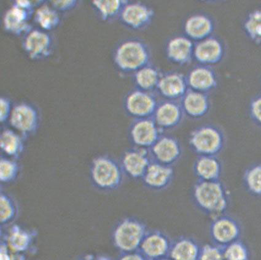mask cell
<instances>
[{
    "mask_svg": "<svg viewBox=\"0 0 261 260\" xmlns=\"http://www.w3.org/2000/svg\"><path fill=\"white\" fill-rule=\"evenodd\" d=\"M192 197L197 208L212 219L226 214L230 203L229 190L221 180H197L194 185Z\"/></svg>",
    "mask_w": 261,
    "mask_h": 260,
    "instance_id": "cell-1",
    "label": "cell"
},
{
    "mask_svg": "<svg viewBox=\"0 0 261 260\" xmlns=\"http://www.w3.org/2000/svg\"><path fill=\"white\" fill-rule=\"evenodd\" d=\"M148 232L146 224L142 220L134 217L125 218L113 229L112 235L113 246L120 253L139 251Z\"/></svg>",
    "mask_w": 261,
    "mask_h": 260,
    "instance_id": "cell-2",
    "label": "cell"
},
{
    "mask_svg": "<svg viewBox=\"0 0 261 260\" xmlns=\"http://www.w3.org/2000/svg\"><path fill=\"white\" fill-rule=\"evenodd\" d=\"M149 59L148 47L143 42L134 39L122 42L114 53L116 67L125 73H136L148 65Z\"/></svg>",
    "mask_w": 261,
    "mask_h": 260,
    "instance_id": "cell-3",
    "label": "cell"
},
{
    "mask_svg": "<svg viewBox=\"0 0 261 260\" xmlns=\"http://www.w3.org/2000/svg\"><path fill=\"white\" fill-rule=\"evenodd\" d=\"M91 178L93 184L98 190L112 192L122 184L124 171L121 165L113 158L100 156L92 161Z\"/></svg>",
    "mask_w": 261,
    "mask_h": 260,
    "instance_id": "cell-4",
    "label": "cell"
},
{
    "mask_svg": "<svg viewBox=\"0 0 261 260\" xmlns=\"http://www.w3.org/2000/svg\"><path fill=\"white\" fill-rule=\"evenodd\" d=\"M189 143L198 156H218L223 151L226 138L220 128L205 125L197 128L191 133Z\"/></svg>",
    "mask_w": 261,
    "mask_h": 260,
    "instance_id": "cell-5",
    "label": "cell"
},
{
    "mask_svg": "<svg viewBox=\"0 0 261 260\" xmlns=\"http://www.w3.org/2000/svg\"><path fill=\"white\" fill-rule=\"evenodd\" d=\"M38 236L37 230L17 224L1 230V239L14 253L25 260L29 255H34L37 252Z\"/></svg>",
    "mask_w": 261,
    "mask_h": 260,
    "instance_id": "cell-6",
    "label": "cell"
},
{
    "mask_svg": "<svg viewBox=\"0 0 261 260\" xmlns=\"http://www.w3.org/2000/svg\"><path fill=\"white\" fill-rule=\"evenodd\" d=\"M242 228L236 218L226 214L212 219L209 235L212 244L222 248L241 240Z\"/></svg>",
    "mask_w": 261,
    "mask_h": 260,
    "instance_id": "cell-7",
    "label": "cell"
},
{
    "mask_svg": "<svg viewBox=\"0 0 261 260\" xmlns=\"http://www.w3.org/2000/svg\"><path fill=\"white\" fill-rule=\"evenodd\" d=\"M9 122L24 139H27L34 135L40 128V113L32 104H17L13 107Z\"/></svg>",
    "mask_w": 261,
    "mask_h": 260,
    "instance_id": "cell-8",
    "label": "cell"
},
{
    "mask_svg": "<svg viewBox=\"0 0 261 260\" xmlns=\"http://www.w3.org/2000/svg\"><path fill=\"white\" fill-rule=\"evenodd\" d=\"M22 47L29 59L40 61L53 54L55 42L49 32L34 28L23 36Z\"/></svg>",
    "mask_w": 261,
    "mask_h": 260,
    "instance_id": "cell-9",
    "label": "cell"
},
{
    "mask_svg": "<svg viewBox=\"0 0 261 260\" xmlns=\"http://www.w3.org/2000/svg\"><path fill=\"white\" fill-rule=\"evenodd\" d=\"M158 106L154 96L139 89L129 93L124 100L126 112L136 119L151 118Z\"/></svg>",
    "mask_w": 261,
    "mask_h": 260,
    "instance_id": "cell-10",
    "label": "cell"
},
{
    "mask_svg": "<svg viewBox=\"0 0 261 260\" xmlns=\"http://www.w3.org/2000/svg\"><path fill=\"white\" fill-rule=\"evenodd\" d=\"M172 240L166 233L158 229L147 232L139 248V252L147 260H157L169 257Z\"/></svg>",
    "mask_w": 261,
    "mask_h": 260,
    "instance_id": "cell-11",
    "label": "cell"
},
{
    "mask_svg": "<svg viewBox=\"0 0 261 260\" xmlns=\"http://www.w3.org/2000/svg\"><path fill=\"white\" fill-rule=\"evenodd\" d=\"M163 131L153 119H136L130 128V139L137 148L150 149L160 138Z\"/></svg>",
    "mask_w": 261,
    "mask_h": 260,
    "instance_id": "cell-12",
    "label": "cell"
},
{
    "mask_svg": "<svg viewBox=\"0 0 261 260\" xmlns=\"http://www.w3.org/2000/svg\"><path fill=\"white\" fill-rule=\"evenodd\" d=\"M35 13L13 4L4 15L5 31L16 37H23L34 28L31 21Z\"/></svg>",
    "mask_w": 261,
    "mask_h": 260,
    "instance_id": "cell-13",
    "label": "cell"
},
{
    "mask_svg": "<svg viewBox=\"0 0 261 260\" xmlns=\"http://www.w3.org/2000/svg\"><path fill=\"white\" fill-rule=\"evenodd\" d=\"M148 149L136 148L123 155L121 166L126 175L132 179H142L152 162Z\"/></svg>",
    "mask_w": 261,
    "mask_h": 260,
    "instance_id": "cell-14",
    "label": "cell"
},
{
    "mask_svg": "<svg viewBox=\"0 0 261 260\" xmlns=\"http://www.w3.org/2000/svg\"><path fill=\"white\" fill-rule=\"evenodd\" d=\"M149 150L154 161L170 166L175 164L182 155L181 144L175 137L170 136H161Z\"/></svg>",
    "mask_w": 261,
    "mask_h": 260,
    "instance_id": "cell-15",
    "label": "cell"
},
{
    "mask_svg": "<svg viewBox=\"0 0 261 260\" xmlns=\"http://www.w3.org/2000/svg\"><path fill=\"white\" fill-rule=\"evenodd\" d=\"M154 11L141 3H128L122 9L119 18L129 28L142 30L146 27L154 17Z\"/></svg>",
    "mask_w": 261,
    "mask_h": 260,
    "instance_id": "cell-16",
    "label": "cell"
},
{
    "mask_svg": "<svg viewBox=\"0 0 261 260\" xmlns=\"http://www.w3.org/2000/svg\"><path fill=\"white\" fill-rule=\"evenodd\" d=\"M175 171L172 166L152 161L142 179L143 184L150 190L166 189L172 184Z\"/></svg>",
    "mask_w": 261,
    "mask_h": 260,
    "instance_id": "cell-17",
    "label": "cell"
},
{
    "mask_svg": "<svg viewBox=\"0 0 261 260\" xmlns=\"http://www.w3.org/2000/svg\"><path fill=\"white\" fill-rule=\"evenodd\" d=\"M184 111L181 106L174 101L158 104L153 119L162 130L172 129L181 123Z\"/></svg>",
    "mask_w": 261,
    "mask_h": 260,
    "instance_id": "cell-18",
    "label": "cell"
},
{
    "mask_svg": "<svg viewBox=\"0 0 261 260\" xmlns=\"http://www.w3.org/2000/svg\"><path fill=\"white\" fill-rule=\"evenodd\" d=\"M224 53L223 44L218 39L214 37H209L199 41L194 46V57L201 64H217L223 59Z\"/></svg>",
    "mask_w": 261,
    "mask_h": 260,
    "instance_id": "cell-19",
    "label": "cell"
},
{
    "mask_svg": "<svg viewBox=\"0 0 261 260\" xmlns=\"http://www.w3.org/2000/svg\"><path fill=\"white\" fill-rule=\"evenodd\" d=\"M193 169L198 181H220L223 173V165L217 156L202 155L196 158Z\"/></svg>",
    "mask_w": 261,
    "mask_h": 260,
    "instance_id": "cell-20",
    "label": "cell"
},
{
    "mask_svg": "<svg viewBox=\"0 0 261 260\" xmlns=\"http://www.w3.org/2000/svg\"><path fill=\"white\" fill-rule=\"evenodd\" d=\"M157 88L164 97L173 101L187 94L188 81L182 74L170 73L161 77Z\"/></svg>",
    "mask_w": 261,
    "mask_h": 260,
    "instance_id": "cell-21",
    "label": "cell"
},
{
    "mask_svg": "<svg viewBox=\"0 0 261 260\" xmlns=\"http://www.w3.org/2000/svg\"><path fill=\"white\" fill-rule=\"evenodd\" d=\"M184 113L191 118H203L211 108V101L205 93L191 90L182 97V105Z\"/></svg>",
    "mask_w": 261,
    "mask_h": 260,
    "instance_id": "cell-22",
    "label": "cell"
},
{
    "mask_svg": "<svg viewBox=\"0 0 261 260\" xmlns=\"http://www.w3.org/2000/svg\"><path fill=\"white\" fill-rule=\"evenodd\" d=\"M201 246L193 238L179 236L172 240L169 253L172 260H198Z\"/></svg>",
    "mask_w": 261,
    "mask_h": 260,
    "instance_id": "cell-23",
    "label": "cell"
},
{
    "mask_svg": "<svg viewBox=\"0 0 261 260\" xmlns=\"http://www.w3.org/2000/svg\"><path fill=\"white\" fill-rule=\"evenodd\" d=\"M194 50V44L190 38L175 37L172 39L167 45V56L175 64L184 65L191 61Z\"/></svg>",
    "mask_w": 261,
    "mask_h": 260,
    "instance_id": "cell-24",
    "label": "cell"
},
{
    "mask_svg": "<svg viewBox=\"0 0 261 260\" xmlns=\"http://www.w3.org/2000/svg\"><path fill=\"white\" fill-rule=\"evenodd\" d=\"M214 31V23L211 18L202 14L194 15L186 21L185 31L188 37L195 41L208 38Z\"/></svg>",
    "mask_w": 261,
    "mask_h": 260,
    "instance_id": "cell-25",
    "label": "cell"
},
{
    "mask_svg": "<svg viewBox=\"0 0 261 260\" xmlns=\"http://www.w3.org/2000/svg\"><path fill=\"white\" fill-rule=\"evenodd\" d=\"M188 84L193 91L205 93L217 88L218 80L214 71L208 67H198L189 74Z\"/></svg>",
    "mask_w": 261,
    "mask_h": 260,
    "instance_id": "cell-26",
    "label": "cell"
},
{
    "mask_svg": "<svg viewBox=\"0 0 261 260\" xmlns=\"http://www.w3.org/2000/svg\"><path fill=\"white\" fill-rule=\"evenodd\" d=\"M25 140L19 133L7 128L0 135V148L8 156L16 160L23 153Z\"/></svg>",
    "mask_w": 261,
    "mask_h": 260,
    "instance_id": "cell-27",
    "label": "cell"
},
{
    "mask_svg": "<svg viewBox=\"0 0 261 260\" xmlns=\"http://www.w3.org/2000/svg\"><path fill=\"white\" fill-rule=\"evenodd\" d=\"M34 20L40 29L48 32L58 28L61 23L59 12L46 2L37 9Z\"/></svg>",
    "mask_w": 261,
    "mask_h": 260,
    "instance_id": "cell-28",
    "label": "cell"
},
{
    "mask_svg": "<svg viewBox=\"0 0 261 260\" xmlns=\"http://www.w3.org/2000/svg\"><path fill=\"white\" fill-rule=\"evenodd\" d=\"M19 214L17 203L10 194L2 191L0 195V222L2 229L14 224Z\"/></svg>",
    "mask_w": 261,
    "mask_h": 260,
    "instance_id": "cell-29",
    "label": "cell"
},
{
    "mask_svg": "<svg viewBox=\"0 0 261 260\" xmlns=\"http://www.w3.org/2000/svg\"><path fill=\"white\" fill-rule=\"evenodd\" d=\"M128 3L125 0H95L92 2V6L102 20L110 21L119 17Z\"/></svg>",
    "mask_w": 261,
    "mask_h": 260,
    "instance_id": "cell-30",
    "label": "cell"
},
{
    "mask_svg": "<svg viewBox=\"0 0 261 260\" xmlns=\"http://www.w3.org/2000/svg\"><path fill=\"white\" fill-rule=\"evenodd\" d=\"M161 78L160 73L154 67L147 65L135 73V82L139 90L148 92L157 88Z\"/></svg>",
    "mask_w": 261,
    "mask_h": 260,
    "instance_id": "cell-31",
    "label": "cell"
},
{
    "mask_svg": "<svg viewBox=\"0 0 261 260\" xmlns=\"http://www.w3.org/2000/svg\"><path fill=\"white\" fill-rule=\"evenodd\" d=\"M244 182L249 193L254 196L261 197V163L254 164L246 170Z\"/></svg>",
    "mask_w": 261,
    "mask_h": 260,
    "instance_id": "cell-32",
    "label": "cell"
},
{
    "mask_svg": "<svg viewBox=\"0 0 261 260\" xmlns=\"http://www.w3.org/2000/svg\"><path fill=\"white\" fill-rule=\"evenodd\" d=\"M244 30L252 41L261 44V8L248 15L244 22Z\"/></svg>",
    "mask_w": 261,
    "mask_h": 260,
    "instance_id": "cell-33",
    "label": "cell"
},
{
    "mask_svg": "<svg viewBox=\"0 0 261 260\" xmlns=\"http://www.w3.org/2000/svg\"><path fill=\"white\" fill-rule=\"evenodd\" d=\"M20 172V166L13 158L2 157L0 160V181L3 184H10L16 180Z\"/></svg>",
    "mask_w": 261,
    "mask_h": 260,
    "instance_id": "cell-34",
    "label": "cell"
},
{
    "mask_svg": "<svg viewBox=\"0 0 261 260\" xmlns=\"http://www.w3.org/2000/svg\"><path fill=\"white\" fill-rule=\"evenodd\" d=\"M225 260H250V249L241 240L223 247Z\"/></svg>",
    "mask_w": 261,
    "mask_h": 260,
    "instance_id": "cell-35",
    "label": "cell"
},
{
    "mask_svg": "<svg viewBox=\"0 0 261 260\" xmlns=\"http://www.w3.org/2000/svg\"><path fill=\"white\" fill-rule=\"evenodd\" d=\"M198 260H225L223 248L214 244L203 245Z\"/></svg>",
    "mask_w": 261,
    "mask_h": 260,
    "instance_id": "cell-36",
    "label": "cell"
},
{
    "mask_svg": "<svg viewBox=\"0 0 261 260\" xmlns=\"http://www.w3.org/2000/svg\"><path fill=\"white\" fill-rule=\"evenodd\" d=\"M59 13H68L77 7V0H52L48 2Z\"/></svg>",
    "mask_w": 261,
    "mask_h": 260,
    "instance_id": "cell-37",
    "label": "cell"
},
{
    "mask_svg": "<svg viewBox=\"0 0 261 260\" xmlns=\"http://www.w3.org/2000/svg\"><path fill=\"white\" fill-rule=\"evenodd\" d=\"M13 107L10 98L7 97L0 98V122L2 124L10 121Z\"/></svg>",
    "mask_w": 261,
    "mask_h": 260,
    "instance_id": "cell-38",
    "label": "cell"
},
{
    "mask_svg": "<svg viewBox=\"0 0 261 260\" xmlns=\"http://www.w3.org/2000/svg\"><path fill=\"white\" fill-rule=\"evenodd\" d=\"M250 115L252 121L261 127V95L255 97L250 105Z\"/></svg>",
    "mask_w": 261,
    "mask_h": 260,
    "instance_id": "cell-39",
    "label": "cell"
},
{
    "mask_svg": "<svg viewBox=\"0 0 261 260\" xmlns=\"http://www.w3.org/2000/svg\"><path fill=\"white\" fill-rule=\"evenodd\" d=\"M0 260H25L14 253L6 242L1 239L0 241Z\"/></svg>",
    "mask_w": 261,
    "mask_h": 260,
    "instance_id": "cell-40",
    "label": "cell"
},
{
    "mask_svg": "<svg viewBox=\"0 0 261 260\" xmlns=\"http://www.w3.org/2000/svg\"><path fill=\"white\" fill-rule=\"evenodd\" d=\"M117 260H147L139 251L121 253Z\"/></svg>",
    "mask_w": 261,
    "mask_h": 260,
    "instance_id": "cell-41",
    "label": "cell"
},
{
    "mask_svg": "<svg viewBox=\"0 0 261 260\" xmlns=\"http://www.w3.org/2000/svg\"><path fill=\"white\" fill-rule=\"evenodd\" d=\"M95 258V256L94 255H92V254H87V255L80 256V258H78L76 260H94Z\"/></svg>",
    "mask_w": 261,
    "mask_h": 260,
    "instance_id": "cell-42",
    "label": "cell"
},
{
    "mask_svg": "<svg viewBox=\"0 0 261 260\" xmlns=\"http://www.w3.org/2000/svg\"><path fill=\"white\" fill-rule=\"evenodd\" d=\"M94 260H113L112 258H110L109 256L106 255H100L95 256L94 259Z\"/></svg>",
    "mask_w": 261,
    "mask_h": 260,
    "instance_id": "cell-43",
    "label": "cell"
},
{
    "mask_svg": "<svg viewBox=\"0 0 261 260\" xmlns=\"http://www.w3.org/2000/svg\"><path fill=\"white\" fill-rule=\"evenodd\" d=\"M157 260H172V259H171L169 258V257H167V258H162V259H157Z\"/></svg>",
    "mask_w": 261,
    "mask_h": 260,
    "instance_id": "cell-44",
    "label": "cell"
}]
</instances>
